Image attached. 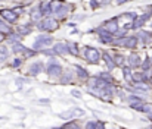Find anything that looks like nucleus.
<instances>
[{
  "label": "nucleus",
  "mask_w": 152,
  "mask_h": 129,
  "mask_svg": "<svg viewBox=\"0 0 152 129\" xmlns=\"http://www.w3.org/2000/svg\"><path fill=\"white\" fill-rule=\"evenodd\" d=\"M36 28L42 32H48L50 34L53 31H56L59 28V19H56L53 15L52 16H45L42 21H39L36 24Z\"/></svg>",
  "instance_id": "f257e3e1"
},
{
  "label": "nucleus",
  "mask_w": 152,
  "mask_h": 129,
  "mask_svg": "<svg viewBox=\"0 0 152 129\" xmlns=\"http://www.w3.org/2000/svg\"><path fill=\"white\" fill-rule=\"evenodd\" d=\"M52 44H53V37L52 35H49V34H40V35H37L36 41L33 44V48L39 51V50H45V48L50 47Z\"/></svg>",
  "instance_id": "f03ea898"
},
{
  "label": "nucleus",
  "mask_w": 152,
  "mask_h": 129,
  "mask_svg": "<svg viewBox=\"0 0 152 129\" xmlns=\"http://www.w3.org/2000/svg\"><path fill=\"white\" fill-rule=\"evenodd\" d=\"M136 16H137V13H134V12H126V13H121L120 16H117L118 22H120V28L127 30V31L132 30V25H133V21Z\"/></svg>",
  "instance_id": "7ed1b4c3"
},
{
  "label": "nucleus",
  "mask_w": 152,
  "mask_h": 129,
  "mask_svg": "<svg viewBox=\"0 0 152 129\" xmlns=\"http://www.w3.org/2000/svg\"><path fill=\"white\" fill-rule=\"evenodd\" d=\"M0 18L9 24H16L19 19V15L13 10V7H3L0 9Z\"/></svg>",
  "instance_id": "20e7f679"
},
{
  "label": "nucleus",
  "mask_w": 152,
  "mask_h": 129,
  "mask_svg": "<svg viewBox=\"0 0 152 129\" xmlns=\"http://www.w3.org/2000/svg\"><path fill=\"white\" fill-rule=\"evenodd\" d=\"M152 19V15L151 12L148 10V12H145V13H142V15H137L136 18H134V21H133V25H132V30H134V31H139V30H142L143 27H145V24Z\"/></svg>",
  "instance_id": "39448f33"
},
{
  "label": "nucleus",
  "mask_w": 152,
  "mask_h": 129,
  "mask_svg": "<svg viewBox=\"0 0 152 129\" xmlns=\"http://www.w3.org/2000/svg\"><path fill=\"white\" fill-rule=\"evenodd\" d=\"M84 57H86L87 62H90V63H98V62L101 60L102 54L98 48L90 47V45H86V48H84Z\"/></svg>",
  "instance_id": "423d86ee"
},
{
  "label": "nucleus",
  "mask_w": 152,
  "mask_h": 129,
  "mask_svg": "<svg viewBox=\"0 0 152 129\" xmlns=\"http://www.w3.org/2000/svg\"><path fill=\"white\" fill-rule=\"evenodd\" d=\"M62 72H64V69H62V66L58 62H55V60L49 62V65H48V75L50 78H59L62 75Z\"/></svg>",
  "instance_id": "0eeeda50"
},
{
  "label": "nucleus",
  "mask_w": 152,
  "mask_h": 129,
  "mask_svg": "<svg viewBox=\"0 0 152 129\" xmlns=\"http://www.w3.org/2000/svg\"><path fill=\"white\" fill-rule=\"evenodd\" d=\"M72 10H74V4H71V3L65 1V3L62 4V7H61V9H59V10H58V12H56L53 16H55L56 19H59V21H61V19H65V18H66V16H68V15H69Z\"/></svg>",
  "instance_id": "6e6552de"
},
{
  "label": "nucleus",
  "mask_w": 152,
  "mask_h": 129,
  "mask_svg": "<svg viewBox=\"0 0 152 129\" xmlns=\"http://www.w3.org/2000/svg\"><path fill=\"white\" fill-rule=\"evenodd\" d=\"M102 27L106 30V31H109L111 34H117V31L120 30V22H118V18L117 16H114V18H111V19H108V21H105L103 24H102Z\"/></svg>",
  "instance_id": "1a4fd4ad"
},
{
  "label": "nucleus",
  "mask_w": 152,
  "mask_h": 129,
  "mask_svg": "<svg viewBox=\"0 0 152 129\" xmlns=\"http://www.w3.org/2000/svg\"><path fill=\"white\" fill-rule=\"evenodd\" d=\"M96 34L99 37V41L103 44H112V40H114V34H111L109 31H106L103 27H99L96 30Z\"/></svg>",
  "instance_id": "9d476101"
},
{
  "label": "nucleus",
  "mask_w": 152,
  "mask_h": 129,
  "mask_svg": "<svg viewBox=\"0 0 152 129\" xmlns=\"http://www.w3.org/2000/svg\"><path fill=\"white\" fill-rule=\"evenodd\" d=\"M75 116H78V117H80V116H84V110L74 107V109H69V110H66V112H64V113H61V115H59V117H61V119H64V120L72 119V117H75Z\"/></svg>",
  "instance_id": "9b49d317"
},
{
  "label": "nucleus",
  "mask_w": 152,
  "mask_h": 129,
  "mask_svg": "<svg viewBox=\"0 0 152 129\" xmlns=\"http://www.w3.org/2000/svg\"><path fill=\"white\" fill-rule=\"evenodd\" d=\"M34 27H33V22L31 24H18L16 28H15V32H18L21 37H27L33 32Z\"/></svg>",
  "instance_id": "f8f14e48"
},
{
  "label": "nucleus",
  "mask_w": 152,
  "mask_h": 129,
  "mask_svg": "<svg viewBox=\"0 0 152 129\" xmlns=\"http://www.w3.org/2000/svg\"><path fill=\"white\" fill-rule=\"evenodd\" d=\"M28 13H30V21H31L33 24H37L39 21H42V19L45 18L43 13H42V10H40V7H39V4H37V6H33Z\"/></svg>",
  "instance_id": "ddd939ff"
},
{
  "label": "nucleus",
  "mask_w": 152,
  "mask_h": 129,
  "mask_svg": "<svg viewBox=\"0 0 152 129\" xmlns=\"http://www.w3.org/2000/svg\"><path fill=\"white\" fill-rule=\"evenodd\" d=\"M127 63H129V66H130L132 69H134V68H140V65H142V59H140V56H139L137 53H132V54L127 57Z\"/></svg>",
  "instance_id": "4468645a"
},
{
  "label": "nucleus",
  "mask_w": 152,
  "mask_h": 129,
  "mask_svg": "<svg viewBox=\"0 0 152 129\" xmlns=\"http://www.w3.org/2000/svg\"><path fill=\"white\" fill-rule=\"evenodd\" d=\"M137 38H139V41L140 43H143V44H149L152 41V32L151 31H146V30H139L137 31Z\"/></svg>",
  "instance_id": "2eb2a0df"
},
{
  "label": "nucleus",
  "mask_w": 152,
  "mask_h": 129,
  "mask_svg": "<svg viewBox=\"0 0 152 129\" xmlns=\"http://www.w3.org/2000/svg\"><path fill=\"white\" fill-rule=\"evenodd\" d=\"M39 7L43 13V16H52L53 12H52V7H50V0H42L39 3Z\"/></svg>",
  "instance_id": "dca6fc26"
},
{
  "label": "nucleus",
  "mask_w": 152,
  "mask_h": 129,
  "mask_svg": "<svg viewBox=\"0 0 152 129\" xmlns=\"http://www.w3.org/2000/svg\"><path fill=\"white\" fill-rule=\"evenodd\" d=\"M53 50H55V53L56 54H59V56H65V54H69V51H68V43H56L53 45Z\"/></svg>",
  "instance_id": "f3484780"
},
{
  "label": "nucleus",
  "mask_w": 152,
  "mask_h": 129,
  "mask_svg": "<svg viewBox=\"0 0 152 129\" xmlns=\"http://www.w3.org/2000/svg\"><path fill=\"white\" fill-rule=\"evenodd\" d=\"M72 81H74V72L72 71H65L59 76V82L61 84H71Z\"/></svg>",
  "instance_id": "a211bd4d"
},
{
  "label": "nucleus",
  "mask_w": 152,
  "mask_h": 129,
  "mask_svg": "<svg viewBox=\"0 0 152 129\" xmlns=\"http://www.w3.org/2000/svg\"><path fill=\"white\" fill-rule=\"evenodd\" d=\"M0 32L4 35V37H7V35H10L12 32H13V28H12V24H9V22H6V21H0Z\"/></svg>",
  "instance_id": "6ab92c4d"
},
{
  "label": "nucleus",
  "mask_w": 152,
  "mask_h": 129,
  "mask_svg": "<svg viewBox=\"0 0 152 129\" xmlns=\"http://www.w3.org/2000/svg\"><path fill=\"white\" fill-rule=\"evenodd\" d=\"M42 71H43V63H42V62H36V63H33L31 68H30V75L36 76V75H39Z\"/></svg>",
  "instance_id": "aec40b11"
},
{
  "label": "nucleus",
  "mask_w": 152,
  "mask_h": 129,
  "mask_svg": "<svg viewBox=\"0 0 152 129\" xmlns=\"http://www.w3.org/2000/svg\"><path fill=\"white\" fill-rule=\"evenodd\" d=\"M123 75H124L126 82L133 84V72H132V68H130V66H124V68H123Z\"/></svg>",
  "instance_id": "412c9836"
},
{
  "label": "nucleus",
  "mask_w": 152,
  "mask_h": 129,
  "mask_svg": "<svg viewBox=\"0 0 152 129\" xmlns=\"http://www.w3.org/2000/svg\"><path fill=\"white\" fill-rule=\"evenodd\" d=\"M74 68L77 69V75H78V78H80V79H83V81H87V79H89V74H87V71H86L83 66L75 65Z\"/></svg>",
  "instance_id": "4be33fe9"
},
{
  "label": "nucleus",
  "mask_w": 152,
  "mask_h": 129,
  "mask_svg": "<svg viewBox=\"0 0 152 129\" xmlns=\"http://www.w3.org/2000/svg\"><path fill=\"white\" fill-rule=\"evenodd\" d=\"M102 57H103V60H105V63H106L108 69H109V71H112V69L115 68V62H114V59H112L108 53H103V54H102Z\"/></svg>",
  "instance_id": "5701e85b"
},
{
  "label": "nucleus",
  "mask_w": 152,
  "mask_h": 129,
  "mask_svg": "<svg viewBox=\"0 0 152 129\" xmlns=\"http://www.w3.org/2000/svg\"><path fill=\"white\" fill-rule=\"evenodd\" d=\"M143 81H148L143 71H140V72H133V84H134V82H143Z\"/></svg>",
  "instance_id": "b1692460"
},
{
  "label": "nucleus",
  "mask_w": 152,
  "mask_h": 129,
  "mask_svg": "<svg viewBox=\"0 0 152 129\" xmlns=\"http://www.w3.org/2000/svg\"><path fill=\"white\" fill-rule=\"evenodd\" d=\"M65 3V0H50V7H52V12L53 15L62 7V4Z\"/></svg>",
  "instance_id": "393cba45"
},
{
  "label": "nucleus",
  "mask_w": 152,
  "mask_h": 129,
  "mask_svg": "<svg viewBox=\"0 0 152 129\" xmlns=\"http://www.w3.org/2000/svg\"><path fill=\"white\" fill-rule=\"evenodd\" d=\"M68 51L72 56H78L80 54V47L77 43H68Z\"/></svg>",
  "instance_id": "a878e982"
},
{
  "label": "nucleus",
  "mask_w": 152,
  "mask_h": 129,
  "mask_svg": "<svg viewBox=\"0 0 152 129\" xmlns=\"http://www.w3.org/2000/svg\"><path fill=\"white\" fill-rule=\"evenodd\" d=\"M9 54H10L9 48H7L6 45H1V44H0V62L6 60V59L9 57Z\"/></svg>",
  "instance_id": "bb28decb"
},
{
  "label": "nucleus",
  "mask_w": 152,
  "mask_h": 129,
  "mask_svg": "<svg viewBox=\"0 0 152 129\" xmlns=\"http://www.w3.org/2000/svg\"><path fill=\"white\" fill-rule=\"evenodd\" d=\"M37 54V50H34V48H28V47H25V50L22 51V56L25 57V59H31V57H34Z\"/></svg>",
  "instance_id": "cd10ccee"
},
{
  "label": "nucleus",
  "mask_w": 152,
  "mask_h": 129,
  "mask_svg": "<svg viewBox=\"0 0 152 129\" xmlns=\"http://www.w3.org/2000/svg\"><path fill=\"white\" fill-rule=\"evenodd\" d=\"M114 62H115V66H123L124 62H126V57H124L123 54L117 53V54L114 56Z\"/></svg>",
  "instance_id": "c85d7f7f"
},
{
  "label": "nucleus",
  "mask_w": 152,
  "mask_h": 129,
  "mask_svg": "<svg viewBox=\"0 0 152 129\" xmlns=\"http://www.w3.org/2000/svg\"><path fill=\"white\" fill-rule=\"evenodd\" d=\"M12 50H13V53H22L25 50V47L22 45L21 41H16V43H12Z\"/></svg>",
  "instance_id": "c756f323"
},
{
  "label": "nucleus",
  "mask_w": 152,
  "mask_h": 129,
  "mask_svg": "<svg viewBox=\"0 0 152 129\" xmlns=\"http://www.w3.org/2000/svg\"><path fill=\"white\" fill-rule=\"evenodd\" d=\"M140 68H142V71H148V69H151L152 68V60L149 59V57H146V59L142 62Z\"/></svg>",
  "instance_id": "7c9ffc66"
},
{
  "label": "nucleus",
  "mask_w": 152,
  "mask_h": 129,
  "mask_svg": "<svg viewBox=\"0 0 152 129\" xmlns=\"http://www.w3.org/2000/svg\"><path fill=\"white\" fill-rule=\"evenodd\" d=\"M140 112H142V113H146V115H151L152 113V104L151 103H143Z\"/></svg>",
  "instance_id": "2f4dec72"
},
{
  "label": "nucleus",
  "mask_w": 152,
  "mask_h": 129,
  "mask_svg": "<svg viewBox=\"0 0 152 129\" xmlns=\"http://www.w3.org/2000/svg\"><path fill=\"white\" fill-rule=\"evenodd\" d=\"M55 129H81L75 122H68V123H65L62 128H55Z\"/></svg>",
  "instance_id": "473e14b6"
},
{
  "label": "nucleus",
  "mask_w": 152,
  "mask_h": 129,
  "mask_svg": "<svg viewBox=\"0 0 152 129\" xmlns=\"http://www.w3.org/2000/svg\"><path fill=\"white\" fill-rule=\"evenodd\" d=\"M84 129H99V122H96V120H90V122L86 123V128Z\"/></svg>",
  "instance_id": "72a5a7b5"
},
{
  "label": "nucleus",
  "mask_w": 152,
  "mask_h": 129,
  "mask_svg": "<svg viewBox=\"0 0 152 129\" xmlns=\"http://www.w3.org/2000/svg\"><path fill=\"white\" fill-rule=\"evenodd\" d=\"M99 78H102V79H103V81H106V82L109 81V84L112 82V76H111L108 72H102L101 75H99Z\"/></svg>",
  "instance_id": "f704fd0d"
},
{
  "label": "nucleus",
  "mask_w": 152,
  "mask_h": 129,
  "mask_svg": "<svg viewBox=\"0 0 152 129\" xmlns=\"http://www.w3.org/2000/svg\"><path fill=\"white\" fill-rule=\"evenodd\" d=\"M13 10H15L19 16H21V15H24V13L27 12V10H25V6H15V7H13Z\"/></svg>",
  "instance_id": "c9c22d12"
},
{
  "label": "nucleus",
  "mask_w": 152,
  "mask_h": 129,
  "mask_svg": "<svg viewBox=\"0 0 152 129\" xmlns=\"http://www.w3.org/2000/svg\"><path fill=\"white\" fill-rule=\"evenodd\" d=\"M89 4H90V7H92V9H98V7L101 6V1H98V0H90V1H89Z\"/></svg>",
  "instance_id": "e433bc0d"
},
{
  "label": "nucleus",
  "mask_w": 152,
  "mask_h": 129,
  "mask_svg": "<svg viewBox=\"0 0 152 129\" xmlns=\"http://www.w3.org/2000/svg\"><path fill=\"white\" fill-rule=\"evenodd\" d=\"M22 65V60L21 59H15L13 62H12V68H18V66H21Z\"/></svg>",
  "instance_id": "4c0bfd02"
},
{
  "label": "nucleus",
  "mask_w": 152,
  "mask_h": 129,
  "mask_svg": "<svg viewBox=\"0 0 152 129\" xmlns=\"http://www.w3.org/2000/svg\"><path fill=\"white\" fill-rule=\"evenodd\" d=\"M71 94H72V97H75V98H81V92H80V91H77V89H72V91H71Z\"/></svg>",
  "instance_id": "58836bf2"
},
{
  "label": "nucleus",
  "mask_w": 152,
  "mask_h": 129,
  "mask_svg": "<svg viewBox=\"0 0 152 129\" xmlns=\"http://www.w3.org/2000/svg\"><path fill=\"white\" fill-rule=\"evenodd\" d=\"M129 1H133V0H115V3L120 6V4H126V3H129Z\"/></svg>",
  "instance_id": "ea45409f"
},
{
  "label": "nucleus",
  "mask_w": 152,
  "mask_h": 129,
  "mask_svg": "<svg viewBox=\"0 0 152 129\" xmlns=\"http://www.w3.org/2000/svg\"><path fill=\"white\" fill-rule=\"evenodd\" d=\"M39 103H43V104H48V103H50V100H49V98H42V100H39Z\"/></svg>",
  "instance_id": "a19ab883"
},
{
  "label": "nucleus",
  "mask_w": 152,
  "mask_h": 129,
  "mask_svg": "<svg viewBox=\"0 0 152 129\" xmlns=\"http://www.w3.org/2000/svg\"><path fill=\"white\" fill-rule=\"evenodd\" d=\"M112 0H101V4H109Z\"/></svg>",
  "instance_id": "79ce46f5"
},
{
  "label": "nucleus",
  "mask_w": 152,
  "mask_h": 129,
  "mask_svg": "<svg viewBox=\"0 0 152 129\" xmlns=\"http://www.w3.org/2000/svg\"><path fill=\"white\" fill-rule=\"evenodd\" d=\"M4 38H6V37H4V35H3V34H1V32H0V44H1V41H3V40H4Z\"/></svg>",
  "instance_id": "37998d69"
},
{
  "label": "nucleus",
  "mask_w": 152,
  "mask_h": 129,
  "mask_svg": "<svg viewBox=\"0 0 152 129\" xmlns=\"http://www.w3.org/2000/svg\"><path fill=\"white\" fill-rule=\"evenodd\" d=\"M148 82H149V84H151V85H152V76H151V78H149V81H148Z\"/></svg>",
  "instance_id": "c03bdc74"
},
{
  "label": "nucleus",
  "mask_w": 152,
  "mask_h": 129,
  "mask_svg": "<svg viewBox=\"0 0 152 129\" xmlns=\"http://www.w3.org/2000/svg\"><path fill=\"white\" fill-rule=\"evenodd\" d=\"M149 12H151V15H152V4L149 6Z\"/></svg>",
  "instance_id": "a18cd8bd"
},
{
  "label": "nucleus",
  "mask_w": 152,
  "mask_h": 129,
  "mask_svg": "<svg viewBox=\"0 0 152 129\" xmlns=\"http://www.w3.org/2000/svg\"><path fill=\"white\" fill-rule=\"evenodd\" d=\"M0 1H4V0H0Z\"/></svg>",
  "instance_id": "49530a36"
},
{
  "label": "nucleus",
  "mask_w": 152,
  "mask_h": 129,
  "mask_svg": "<svg viewBox=\"0 0 152 129\" xmlns=\"http://www.w3.org/2000/svg\"><path fill=\"white\" fill-rule=\"evenodd\" d=\"M0 21H1V18H0Z\"/></svg>",
  "instance_id": "de8ad7c7"
},
{
  "label": "nucleus",
  "mask_w": 152,
  "mask_h": 129,
  "mask_svg": "<svg viewBox=\"0 0 152 129\" xmlns=\"http://www.w3.org/2000/svg\"><path fill=\"white\" fill-rule=\"evenodd\" d=\"M151 71H152V68H151Z\"/></svg>",
  "instance_id": "09e8293b"
}]
</instances>
